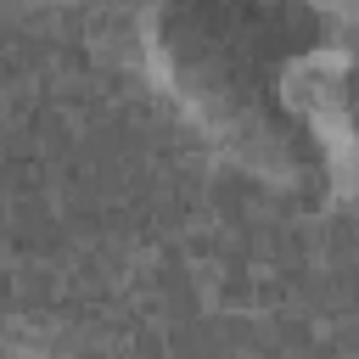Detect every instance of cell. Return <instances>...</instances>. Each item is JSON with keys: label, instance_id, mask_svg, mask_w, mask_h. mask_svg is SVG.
Segmentation results:
<instances>
[{"label": "cell", "instance_id": "2", "mask_svg": "<svg viewBox=\"0 0 359 359\" xmlns=\"http://www.w3.org/2000/svg\"><path fill=\"white\" fill-rule=\"evenodd\" d=\"M0 359H50V353H28V348H11V342H0Z\"/></svg>", "mask_w": 359, "mask_h": 359}, {"label": "cell", "instance_id": "1", "mask_svg": "<svg viewBox=\"0 0 359 359\" xmlns=\"http://www.w3.org/2000/svg\"><path fill=\"white\" fill-rule=\"evenodd\" d=\"M146 62L236 168L325 202L359 180V39L331 0H157Z\"/></svg>", "mask_w": 359, "mask_h": 359}]
</instances>
